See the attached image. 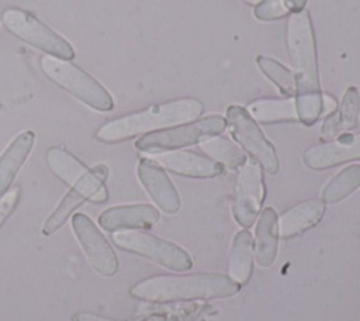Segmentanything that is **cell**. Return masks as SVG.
<instances>
[{
    "label": "cell",
    "instance_id": "cell-1",
    "mask_svg": "<svg viewBox=\"0 0 360 321\" xmlns=\"http://www.w3.org/2000/svg\"><path fill=\"white\" fill-rule=\"evenodd\" d=\"M287 49L294 70L297 117L302 124L312 125L322 115L323 94L318 72L315 34L307 10L290 14Z\"/></svg>",
    "mask_w": 360,
    "mask_h": 321
},
{
    "label": "cell",
    "instance_id": "cell-2",
    "mask_svg": "<svg viewBox=\"0 0 360 321\" xmlns=\"http://www.w3.org/2000/svg\"><path fill=\"white\" fill-rule=\"evenodd\" d=\"M202 111V103L194 97L153 104L145 110L107 121L96 131V138L107 144L121 142L139 134H148L194 121Z\"/></svg>",
    "mask_w": 360,
    "mask_h": 321
},
{
    "label": "cell",
    "instance_id": "cell-3",
    "mask_svg": "<svg viewBox=\"0 0 360 321\" xmlns=\"http://www.w3.org/2000/svg\"><path fill=\"white\" fill-rule=\"evenodd\" d=\"M238 291V283H235L229 276L218 273L153 276L138 282L129 289V294L132 297L155 303L228 297Z\"/></svg>",
    "mask_w": 360,
    "mask_h": 321
},
{
    "label": "cell",
    "instance_id": "cell-4",
    "mask_svg": "<svg viewBox=\"0 0 360 321\" xmlns=\"http://www.w3.org/2000/svg\"><path fill=\"white\" fill-rule=\"evenodd\" d=\"M41 70L55 84L97 111L114 108V100L108 90L91 75L69 61L44 55L39 61Z\"/></svg>",
    "mask_w": 360,
    "mask_h": 321
},
{
    "label": "cell",
    "instance_id": "cell-5",
    "mask_svg": "<svg viewBox=\"0 0 360 321\" xmlns=\"http://www.w3.org/2000/svg\"><path fill=\"white\" fill-rule=\"evenodd\" d=\"M49 169L70 189L82 193L87 201L104 203L108 199V191L104 184L108 169L105 165H97L93 169L86 168L79 159L63 148L52 146L46 152Z\"/></svg>",
    "mask_w": 360,
    "mask_h": 321
},
{
    "label": "cell",
    "instance_id": "cell-6",
    "mask_svg": "<svg viewBox=\"0 0 360 321\" xmlns=\"http://www.w3.org/2000/svg\"><path fill=\"white\" fill-rule=\"evenodd\" d=\"M1 24L14 37L46 55L65 61L75 58V49L70 42L27 10L6 8L1 14Z\"/></svg>",
    "mask_w": 360,
    "mask_h": 321
},
{
    "label": "cell",
    "instance_id": "cell-7",
    "mask_svg": "<svg viewBox=\"0 0 360 321\" xmlns=\"http://www.w3.org/2000/svg\"><path fill=\"white\" fill-rule=\"evenodd\" d=\"M225 127V118L214 114L176 127L148 132L135 142V148L148 153L174 151L177 148L200 144L211 137H215L221 134Z\"/></svg>",
    "mask_w": 360,
    "mask_h": 321
},
{
    "label": "cell",
    "instance_id": "cell-8",
    "mask_svg": "<svg viewBox=\"0 0 360 321\" xmlns=\"http://www.w3.org/2000/svg\"><path fill=\"white\" fill-rule=\"evenodd\" d=\"M226 125L235 141L259 163V166L270 175L277 173L278 159L274 146L264 137L256 120L249 111L240 106H229L226 108Z\"/></svg>",
    "mask_w": 360,
    "mask_h": 321
},
{
    "label": "cell",
    "instance_id": "cell-9",
    "mask_svg": "<svg viewBox=\"0 0 360 321\" xmlns=\"http://www.w3.org/2000/svg\"><path fill=\"white\" fill-rule=\"evenodd\" d=\"M112 242L128 252L148 258L170 270H188L193 265L190 255L179 245L142 231L112 234Z\"/></svg>",
    "mask_w": 360,
    "mask_h": 321
},
{
    "label": "cell",
    "instance_id": "cell-10",
    "mask_svg": "<svg viewBox=\"0 0 360 321\" xmlns=\"http://www.w3.org/2000/svg\"><path fill=\"white\" fill-rule=\"evenodd\" d=\"M72 228L91 268L103 276H114L118 270L117 255L96 224L86 214L76 213L72 217Z\"/></svg>",
    "mask_w": 360,
    "mask_h": 321
},
{
    "label": "cell",
    "instance_id": "cell-11",
    "mask_svg": "<svg viewBox=\"0 0 360 321\" xmlns=\"http://www.w3.org/2000/svg\"><path fill=\"white\" fill-rule=\"evenodd\" d=\"M264 199V183L262 168L256 162L245 163L236 177L232 214L235 221L249 228L257 220Z\"/></svg>",
    "mask_w": 360,
    "mask_h": 321
},
{
    "label": "cell",
    "instance_id": "cell-12",
    "mask_svg": "<svg viewBox=\"0 0 360 321\" xmlns=\"http://www.w3.org/2000/svg\"><path fill=\"white\" fill-rule=\"evenodd\" d=\"M138 179L153 203L167 214H174L180 208L179 193L166 175L165 169L155 160L143 158L136 168Z\"/></svg>",
    "mask_w": 360,
    "mask_h": 321
},
{
    "label": "cell",
    "instance_id": "cell-13",
    "mask_svg": "<svg viewBox=\"0 0 360 321\" xmlns=\"http://www.w3.org/2000/svg\"><path fill=\"white\" fill-rule=\"evenodd\" d=\"M360 159V132L340 135L338 139L315 145L305 151L304 162L311 169H328Z\"/></svg>",
    "mask_w": 360,
    "mask_h": 321
},
{
    "label": "cell",
    "instance_id": "cell-14",
    "mask_svg": "<svg viewBox=\"0 0 360 321\" xmlns=\"http://www.w3.org/2000/svg\"><path fill=\"white\" fill-rule=\"evenodd\" d=\"M160 218L158 208L150 204H124L104 210L98 215V224L103 229L115 232L121 229L150 228Z\"/></svg>",
    "mask_w": 360,
    "mask_h": 321
},
{
    "label": "cell",
    "instance_id": "cell-15",
    "mask_svg": "<svg viewBox=\"0 0 360 321\" xmlns=\"http://www.w3.org/2000/svg\"><path fill=\"white\" fill-rule=\"evenodd\" d=\"M155 160L165 169L188 177H214L222 173V165L191 151H172L158 153Z\"/></svg>",
    "mask_w": 360,
    "mask_h": 321
},
{
    "label": "cell",
    "instance_id": "cell-16",
    "mask_svg": "<svg viewBox=\"0 0 360 321\" xmlns=\"http://www.w3.org/2000/svg\"><path fill=\"white\" fill-rule=\"evenodd\" d=\"M35 142V134L31 130L20 132L0 155V197H3L15 175L27 160Z\"/></svg>",
    "mask_w": 360,
    "mask_h": 321
},
{
    "label": "cell",
    "instance_id": "cell-17",
    "mask_svg": "<svg viewBox=\"0 0 360 321\" xmlns=\"http://www.w3.org/2000/svg\"><path fill=\"white\" fill-rule=\"evenodd\" d=\"M325 214V203L318 199L305 200L288 211L278 220V235L291 238L315 227Z\"/></svg>",
    "mask_w": 360,
    "mask_h": 321
},
{
    "label": "cell",
    "instance_id": "cell-18",
    "mask_svg": "<svg viewBox=\"0 0 360 321\" xmlns=\"http://www.w3.org/2000/svg\"><path fill=\"white\" fill-rule=\"evenodd\" d=\"M278 248V218L271 207L263 210L257 220L255 231V253L256 260L262 268H269Z\"/></svg>",
    "mask_w": 360,
    "mask_h": 321
},
{
    "label": "cell",
    "instance_id": "cell-19",
    "mask_svg": "<svg viewBox=\"0 0 360 321\" xmlns=\"http://www.w3.org/2000/svg\"><path fill=\"white\" fill-rule=\"evenodd\" d=\"M360 113V94L357 87L350 86L340 101V106L335 113H330L329 117L325 120L321 137L323 139H332L333 137L340 135L356 127Z\"/></svg>",
    "mask_w": 360,
    "mask_h": 321
},
{
    "label": "cell",
    "instance_id": "cell-20",
    "mask_svg": "<svg viewBox=\"0 0 360 321\" xmlns=\"http://www.w3.org/2000/svg\"><path fill=\"white\" fill-rule=\"evenodd\" d=\"M253 269V238L249 231H239L232 242L228 275L238 284H246Z\"/></svg>",
    "mask_w": 360,
    "mask_h": 321
},
{
    "label": "cell",
    "instance_id": "cell-21",
    "mask_svg": "<svg viewBox=\"0 0 360 321\" xmlns=\"http://www.w3.org/2000/svg\"><path fill=\"white\" fill-rule=\"evenodd\" d=\"M249 114L260 122H278L298 120L294 99H262L249 106Z\"/></svg>",
    "mask_w": 360,
    "mask_h": 321
},
{
    "label": "cell",
    "instance_id": "cell-22",
    "mask_svg": "<svg viewBox=\"0 0 360 321\" xmlns=\"http://www.w3.org/2000/svg\"><path fill=\"white\" fill-rule=\"evenodd\" d=\"M200 146L208 156L212 158V160L224 165L228 169L235 170L246 163L245 152L228 138L215 135L200 142Z\"/></svg>",
    "mask_w": 360,
    "mask_h": 321
},
{
    "label": "cell",
    "instance_id": "cell-23",
    "mask_svg": "<svg viewBox=\"0 0 360 321\" xmlns=\"http://www.w3.org/2000/svg\"><path fill=\"white\" fill-rule=\"evenodd\" d=\"M360 187V165H350L336 173L322 190V201L335 204Z\"/></svg>",
    "mask_w": 360,
    "mask_h": 321
},
{
    "label": "cell",
    "instance_id": "cell-24",
    "mask_svg": "<svg viewBox=\"0 0 360 321\" xmlns=\"http://www.w3.org/2000/svg\"><path fill=\"white\" fill-rule=\"evenodd\" d=\"M84 201H87V199L82 193L70 189L56 206V208L51 213V215L46 218L41 228V232L44 235H52L53 232H56L76 211V208H79Z\"/></svg>",
    "mask_w": 360,
    "mask_h": 321
},
{
    "label": "cell",
    "instance_id": "cell-25",
    "mask_svg": "<svg viewBox=\"0 0 360 321\" xmlns=\"http://www.w3.org/2000/svg\"><path fill=\"white\" fill-rule=\"evenodd\" d=\"M256 65L260 69V72L274 84L277 89L287 96H291L295 92V82H294V75L292 72L285 68L283 63L278 61L259 55L256 58Z\"/></svg>",
    "mask_w": 360,
    "mask_h": 321
},
{
    "label": "cell",
    "instance_id": "cell-26",
    "mask_svg": "<svg viewBox=\"0 0 360 321\" xmlns=\"http://www.w3.org/2000/svg\"><path fill=\"white\" fill-rule=\"evenodd\" d=\"M253 14L260 21H273L287 17L290 10L283 0H263L255 6Z\"/></svg>",
    "mask_w": 360,
    "mask_h": 321
},
{
    "label": "cell",
    "instance_id": "cell-27",
    "mask_svg": "<svg viewBox=\"0 0 360 321\" xmlns=\"http://www.w3.org/2000/svg\"><path fill=\"white\" fill-rule=\"evenodd\" d=\"M20 194H21V189L18 186H15V187L8 189V191L3 197H0V229L4 225V222L7 221V218L15 210V207L20 201Z\"/></svg>",
    "mask_w": 360,
    "mask_h": 321
},
{
    "label": "cell",
    "instance_id": "cell-28",
    "mask_svg": "<svg viewBox=\"0 0 360 321\" xmlns=\"http://www.w3.org/2000/svg\"><path fill=\"white\" fill-rule=\"evenodd\" d=\"M72 321H114V320L98 317V315H94L90 313H77L73 315Z\"/></svg>",
    "mask_w": 360,
    "mask_h": 321
},
{
    "label": "cell",
    "instance_id": "cell-29",
    "mask_svg": "<svg viewBox=\"0 0 360 321\" xmlns=\"http://www.w3.org/2000/svg\"><path fill=\"white\" fill-rule=\"evenodd\" d=\"M338 104L336 100L333 97H330L329 94H323V108H322V115L323 114H330L336 110Z\"/></svg>",
    "mask_w": 360,
    "mask_h": 321
},
{
    "label": "cell",
    "instance_id": "cell-30",
    "mask_svg": "<svg viewBox=\"0 0 360 321\" xmlns=\"http://www.w3.org/2000/svg\"><path fill=\"white\" fill-rule=\"evenodd\" d=\"M285 3V6L288 7L290 11H301L304 10L305 4H307V0H283Z\"/></svg>",
    "mask_w": 360,
    "mask_h": 321
},
{
    "label": "cell",
    "instance_id": "cell-31",
    "mask_svg": "<svg viewBox=\"0 0 360 321\" xmlns=\"http://www.w3.org/2000/svg\"><path fill=\"white\" fill-rule=\"evenodd\" d=\"M246 4H249V6H257L260 1H263V0H243Z\"/></svg>",
    "mask_w": 360,
    "mask_h": 321
}]
</instances>
